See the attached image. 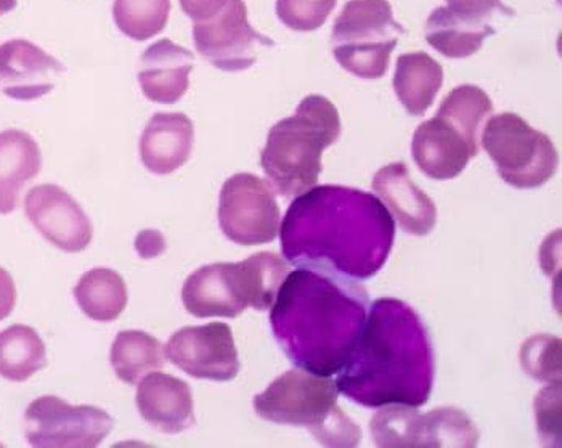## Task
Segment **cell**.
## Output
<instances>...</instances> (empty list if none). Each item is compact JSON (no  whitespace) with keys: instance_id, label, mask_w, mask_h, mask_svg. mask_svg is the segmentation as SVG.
Segmentation results:
<instances>
[{"instance_id":"83f0119b","label":"cell","mask_w":562,"mask_h":448,"mask_svg":"<svg viewBox=\"0 0 562 448\" xmlns=\"http://www.w3.org/2000/svg\"><path fill=\"white\" fill-rule=\"evenodd\" d=\"M171 13V0H114L113 19L130 40H151L162 33Z\"/></svg>"},{"instance_id":"277c9868","label":"cell","mask_w":562,"mask_h":448,"mask_svg":"<svg viewBox=\"0 0 562 448\" xmlns=\"http://www.w3.org/2000/svg\"><path fill=\"white\" fill-rule=\"evenodd\" d=\"M341 117L326 97L308 96L293 116L270 128L260 166L267 179L283 198L300 197L317 186L322 156L338 142Z\"/></svg>"},{"instance_id":"d6a6232c","label":"cell","mask_w":562,"mask_h":448,"mask_svg":"<svg viewBox=\"0 0 562 448\" xmlns=\"http://www.w3.org/2000/svg\"><path fill=\"white\" fill-rule=\"evenodd\" d=\"M228 0H180V7L193 22H207L216 16Z\"/></svg>"},{"instance_id":"f1b7e54d","label":"cell","mask_w":562,"mask_h":448,"mask_svg":"<svg viewBox=\"0 0 562 448\" xmlns=\"http://www.w3.org/2000/svg\"><path fill=\"white\" fill-rule=\"evenodd\" d=\"M422 418L416 406H384L370 423L374 444L383 448H422Z\"/></svg>"},{"instance_id":"52a82bcc","label":"cell","mask_w":562,"mask_h":448,"mask_svg":"<svg viewBox=\"0 0 562 448\" xmlns=\"http://www.w3.org/2000/svg\"><path fill=\"white\" fill-rule=\"evenodd\" d=\"M404 34L390 0H349L333 26V55L350 75L380 79Z\"/></svg>"},{"instance_id":"8fae6325","label":"cell","mask_w":562,"mask_h":448,"mask_svg":"<svg viewBox=\"0 0 562 448\" xmlns=\"http://www.w3.org/2000/svg\"><path fill=\"white\" fill-rule=\"evenodd\" d=\"M193 41L204 60L228 72L251 68L262 48L276 45L249 24L245 0H228L216 16L195 23Z\"/></svg>"},{"instance_id":"30bf717a","label":"cell","mask_w":562,"mask_h":448,"mask_svg":"<svg viewBox=\"0 0 562 448\" xmlns=\"http://www.w3.org/2000/svg\"><path fill=\"white\" fill-rule=\"evenodd\" d=\"M280 208L272 187L255 173H235L218 197V225L231 242L266 245L280 232Z\"/></svg>"},{"instance_id":"9a60e30c","label":"cell","mask_w":562,"mask_h":448,"mask_svg":"<svg viewBox=\"0 0 562 448\" xmlns=\"http://www.w3.org/2000/svg\"><path fill=\"white\" fill-rule=\"evenodd\" d=\"M64 64L36 44L24 40L0 45V89L13 100H37L57 86Z\"/></svg>"},{"instance_id":"ac0fdd59","label":"cell","mask_w":562,"mask_h":448,"mask_svg":"<svg viewBox=\"0 0 562 448\" xmlns=\"http://www.w3.org/2000/svg\"><path fill=\"white\" fill-rule=\"evenodd\" d=\"M137 408L159 433L179 434L195 425L192 389L171 374H147L138 384Z\"/></svg>"},{"instance_id":"e0dca14e","label":"cell","mask_w":562,"mask_h":448,"mask_svg":"<svg viewBox=\"0 0 562 448\" xmlns=\"http://www.w3.org/2000/svg\"><path fill=\"white\" fill-rule=\"evenodd\" d=\"M371 187L407 234H431L437 222L436 204L413 182L405 163H392L381 168L374 173Z\"/></svg>"},{"instance_id":"44dd1931","label":"cell","mask_w":562,"mask_h":448,"mask_svg":"<svg viewBox=\"0 0 562 448\" xmlns=\"http://www.w3.org/2000/svg\"><path fill=\"white\" fill-rule=\"evenodd\" d=\"M41 168L43 153L30 134L19 128L0 132V214L16 210L24 186Z\"/></svg>"},{"instance_id":"7c38bea8","label":"cell","mask_w":562,"mask_h":448,"mask_svg":"<svg viewBox=\"0 0 562 448\" xmlns=\"http://www.w3.org/2000/svg\"><path fill=\"white\" fill-rule=\"evenodd\" d=\"M426 23V40L447 58H468L477 54L487 37L497 33L495 20L513 16L515 10L502 0H446Z\"/></svg>"},{"instance_id":"4fadbf2b","label":"cell","mask_w":562,"mask_h":448,"mask_svg":"<svg viewBox=\"0 0 562 448\" xmlns=\"http://www.w3.org/2000/svg\"><path fill=\"white\" fill-rule=\"evenodd\" d=\"M166 357L198 380L232 381L239 373L238 350L227 323L186 326L166 344Z\"/></svg>"},{"instance_id":"4316f807","label":"cell","mask_w":562,"mask_h":448,"mask_svg":"<svg viewBox=\"0 0 562 448\" xmlns=\"http://www.w3.org/2000/svg\"><path fill=\"white\" fill-rule=\"evenodd\" d=\"M494 113L491 97L477 86L454 87L442 100L437 114L453 124L474 147H479V131L482 123Z\"/></svg>"},{"instance_id":"ba28073f","label":"cell","mask_w":562,"mask_h":448,"mask_svg":"<svg viewBox=\"0 0 562 448\" xmlns=\"http://www.w3.org/2000/svg\"><path fill=\"white\" fill-rule=\"evenodd\" d=\"M481 142L497 166L498 176L515 189H539L558 171L560 155L551 138L519 114L491 117Z\"/></svg>"},{"instance_id":"d6986e66","label":"cell","mask_w":562,"mask_h":448,"mask_svg":"<svg viewBox=\"0 0 562 448\" xmlns=\"http://www.w3.org/2000/svg\"><path fill=\"white\" fill-rule=\"evenodd\" d=\"M195 55L186 47L161 40L151 44L140 58L138 82L150 102L172 105L179 102L190 86V72Z\"/></svg>"},{"instance_id":"d4e9b609","label":"cell","mask_w":562,"mask_h":448,"mask_svg":"<svg viewBox=\"0 0 562 448\" xmlns=\"http://www.w3.org/2000/svg\"><path fill=\"white\" fill-rule=\"evenodd\" d=\"M114 373L127 384H137L145 374L165 367V346L145 332L127 329L114 339L110 352Z\"/></svg>"},{"instance_id":"836d02e7","label":"cell","mask_w":562,"mask_h":448,"mask_svg":"<svg viewBox=\"0 0 562 448\" xmlns=\"http://www.w3.org/2000/svg\"><path fill=\"white\" fill-rule=\"evenodd\" d=\"M135 251L144 259L161 256L166 251L165 236L158 231H144L135 239Z\"/></svg>"},{"instance_id":"7402d4cb","label":"cell","mask_w":562,"mask_h":448,"mask_svg":"<svg viewBox=\"0 0 562 448\" xmlns=\"http://www.w3.org/2000/svg\"><path fill=\"white\" fill-rule=\"evenodd\" d=\"M392 85L407 113L422 116L432 107L437 93L442 89V65L425 52L401 55Z\"/></svg>"},{"instance_id":"2e32d148","label":"cell","mask_w":562,"mask_h":448,"mask_svg":"<svg viewBox=\"0 0 562 448\" xmlns=\"http://www.w3.org/2000/svg\"><path fill=\"white\" fill-rule=\"evenodd\" d=\"M412 155L419 171L429 179L450 180L464 171L468 163L479 155V147L450 121L436 114L419 124L413 134Z\"/></svg>"},{"instance_id":"ffe728a7","label":"cell","mask_w":562,"mask_h":448,"mask_svg":"<svg viewBox=\"0 0 562 448\" xmlns=\"http://www.w3.org/2000/svg\"><path fill=\"white\" fill-rule=\"evenodd\" d=\"M195 127L183 113H156L140 138V158L145 168L168 176L182 168L192 155Z\"/></svg>"},{"instance_id":"1f68e13d","label":"cell","mask_w":562,"mask_h":448,"mask_svg":"<svg viewBox=\"0 0 562 448\" xmlns=\"http://www.w3.org/2000/svg\"><path fill=\"white\" fill-rule=\"evenodd\" d=\"M537 430L543 446L561 447V381L548 383L536 397Z\"/></svg>"},{"instance_id":"cb8c5ba5","label":"cell","mask_w":562,"mask_h":448,"mask_svg":"<svg viewBox=\"0 0 562 448\" xmlns=\"http://www.w3.org/2000/svg\"><path fill=\"white\" fill-rule=\"evenodd\" d=\"M47 367V350L36 329L12 325L0 333V377L23 383Z\"/></svg>"},{"instance_id":"603a6c76","label":"cell","mask_w":562,"mask_h":448,"mask_svg":"<svg viewBox=\"0 0 562 448\" xmlns=\"http://www.w3.org/2000/svg\"><path fill=\"white\" fill-rule=\"evenodd\" d=\"M79 309L95 322H113L127 305L123 277L106 267H97L79 278L75 288Z\"/></svg>"},{"instance_id":"d590c367","label":"cell","mask_w":562,"mask_h":448,"mask_svg":"<svg viewBox=\"0 0 562 448\" xmlns=\"http://www.w3.org/2000/svg\"><path fill=\"white\" fill-rule=\"evenodd\" d=\"M16 2H19V0H0V16L12 12L16 7Z\"/></svg>"},{"instance_id":"e575fe53","label":"cell","mask_w":562,"mask_h":448,"mask_svg":"<svg viewBox=\"0 0 562 448\" xmlns=\"http://www.w3.org/2000/svg\"><path fill=\"white\" fill-rule=\"evenodd\" d=\"M16 302L15 281L5 269L0 267V322L12 314Z\"/></svg>"},{"instance_id":"3957f363","label":"cell","mask_w":562,"mask_h":448,"mask_svg":"<svg viewBox=\"0 0 562 448\" xmlns=\"http://www.w3.org/2000/svg\"><path fill=\"white\" fill-rule=\"evenodd\" d=\"M431 338L415 309L381 298L368 309L359 341L336 374L339 392L368 408L428 404L434 385Z\"/></svg>"},{"instance_id":"8992f818","label":"cell","mask_w":562,"mask_h":448,"mask_svg":"<svg viewBox=\"0 0 562 448\" xmlns=\"http://www.w3.org/2000/svg\"><path fill=\"white\" fill-rule=\"evenodd\" d=\"M335 381L304 370H290L256 395V415L276 425L305 427L325 447H357L360 427L338 404Z\"/></svg>"},{"instance_id":"f546056e","label":"cell","mask_w":562,"mask_h":448,"mask_svg":"<svg viewBox=\"0 0 562 448\" xmlns=\"http://www.w3.org/2000/svg\"><path fill=\"white\" fill-rule=\"evenodd\" d=\"M524 370L543 383L561 381V339L558 336L536 335L527 339L520 349Z\"/></svg>"},{"instance_id":"5b68a950","label":"cell","mask_w":562,"mask_h":448,"mask_svg":"<svg viewBox=\"0 0 562 448\" xmlns=\"http://www.w3.org/2000/svg\"><path fill=\"white\" fill-rule=\"evenodd\" d=\"M288 273L290 266L276 253H256L241 262L210 264L187 278L182 302L198 318H235L248 307L267 311Z\"/></svg>"},{"instance_id":"9c48e42d","label":"cell","mask_w":562,"mask_h":448,"mask_svg":"<svg viewBox=\"0 0 562 448\" xmlns=\"http://www.w3.org/2000/svg\"><path fill=\"white\" fill-rule=\"evenodd\" d=\"M113 423L99 406L69 405L55 395H43L24 413V436L33 447L93 448L109 437Z\"/></svg>"},{"instance_id":"6da1fadb","label":"cell","mask_w":562,"mask_h":448,"mask_svg":"<svg viewBox=\"0 0 562 448\" xmlns=\"http://www.w3.org/2000/svg\"><path fill=\"white\" fill-rule=\"evenodd\" d=\"M280 239L281 253L293 266L363 281L387 262L395 222L373 193L314 187L288 208Z\"/></svg>"},{"instance_id":"5bb4252c","label":"cell","mask_w":562,"mask_h":448,"mask_svg":"<svg viewBox=\"0 0 562 448\" xmlns=\"http://www.w3.org/2000/svg\"><path fill=\"white\" fill-rule=\"evenodd\" d=\"M24 213L37 232L65 253H81L93 227L85 210L66 190L52 183L34 187L24 198Z\"/></svg>"},{"instance_id":"4dcf8cb0","label":"cell","mask_w":562,"mask_h":448,"mask_svg":"<svg viewBox=\"0 0 562 448\" xmlns=\"http://www.w3.org/2000/svg\"><path fill=\"white\" fill-rule=\"evenodd\" d=\"M338 0H277V16L300 33L318 30L331 15Z\"/></svg>"},{"instance_id":"484cf974","label":"cell","mask_w":562,"mask_h":448,"mask_svg":"<svg viewBox=\"0 0 562 448\" xmlns=\"http://www.w3.org/2000/svg\"><path fill=\"white\" fill-rule=\"evenodd\" d=\"M477 444V427L463 410L439 406L423 415L422 448H473Z\"/></svg>"},{"instance_id":"7a4b0ae2","label":"cell","mask_w":562,"mask_h":448,"mask_svg":"<svg viewBox=\"0 0 562 448\" xmlns=\"http://www.w3.org/2000/svg\"><path fill=\"white\" fill-rule=\"evenodd\" d=\"M270 311L273 336L294 367L333 377L345 367L367 322L360 281L297 267L288 273Z\"/></svg>"}]
</instances>
